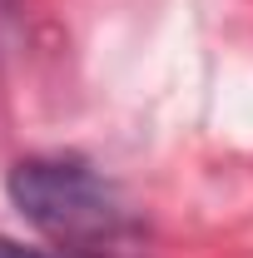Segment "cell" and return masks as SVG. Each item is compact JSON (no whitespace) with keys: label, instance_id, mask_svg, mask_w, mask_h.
Returning <instances> with one entry per match:
<instances>
[{"label":"cell","instance_id":"cell-2","mask_svg":"<svg viewBox=\"0 0 253 258\" xmlns=\"http://www.w3.org/2000/svg\"><path fill=\"white\" fill-rule=\"evenodd\" d=\"M0 258H55V253H40V248H25V243H15V238H5V233H0Z\"/></svg>","mask_w":253,"mask_h":258},{"label":"cell","instance_id":"cell-1","mask_svg":"<svg viewBox=\"0 0 253 258\" xmlns=\"http://www.w3.org/2000/svg\"><path fill=\"white\" fill-rule=\"evenodd\" d=\"M5 194L25 224L70 253L119 258L139 238V224L119 189L80 159H20L5 179Z\"/></svg>","mask_w":253,"mask_h":258}]
</instances>
